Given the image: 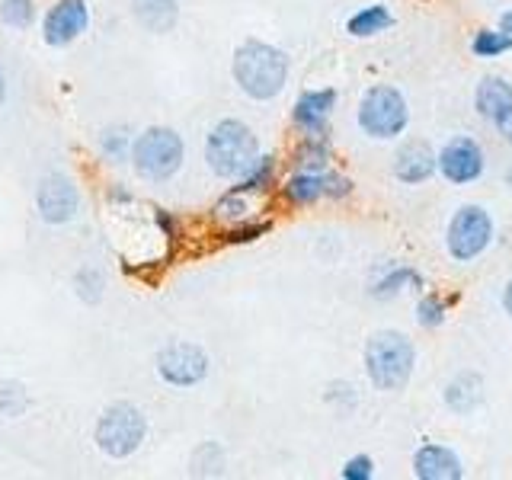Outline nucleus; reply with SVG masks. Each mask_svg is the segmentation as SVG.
<instances>
[{
    "mask_svg": "<svg viewBox=\"0 0 512 480\" xmlns=\"http://www.w3.org/2000/svg\"><path fill=\"white\" fill-rule=\"evenodd\" d=\"M288 55L282 48L260 42V39H247L237 45V52L231 58V77L240 87V93H247L256 103H269L285 90L288 84Z\"/></svg>",
    "mask_w": 512,
    "mask_h": 480,
    "instance_id": "f257e3e1",
    "label": "nucleus"
},
{
    "mask_svg": "<svg viewBox=\"0 0 512 480\" xmlns=\"http://www.w3.org/2000/svg\"><path fill=\"white\" fill-rule=\"evenodd\" d=\"M260 157V138L240 119H221L205 135V164L221 180H237Z\"/></svg>",
    "mask_w": 512,
    "mask_h": 480,
    "instance_id": "f03ea898",
    "label": "nucleus"
},
{
    "mask_svg": "<svg viewBox=\"0 0 512 480\" xmlns=\"http://www.w3.org/2000/svg\"><path fill=\"white\" fill-rule=\"evenodd\" d=\"M132 160L135 173L148 183H167L180 173L186 160V141L180 132H173L167 125H151L132 141Z\"/></svg>",
    "mask_w": 512,
    "mask_h": 480,
    "instance_id": "7ed1b4c3",
    "label": "nucleus"
},
{
    "mask_svg": "<svg viewBox=\"0 0 512 480\" xmlns=\"http://www.w3.org/2000/svg\"><path fill=\"white\" fill-rule=\"evenodd\" d=\"M416 349L404 333L378 330L365 343V375L378 391H400L413 375Z\"/></svg>",
    "mask_w": 512,
    "mask_h": 480,
    "instance_id": "20e7f679",
    "label": "nucleus"
},
{
    "mask_svg": "<svg viewBox=\"0 0 512 480\" xmlns=\"http://www.w3.org/2000/svg\"><path fill=\"white\" fill-rule=\"evenodd\" d=\"M144 439H148V416H144L135 404H128V400L109 404L93 426L96 448L112 461L132 458L144 445Z\"/></svg>",
    "mask_w": 512,
    "mask_h": 480,
    "instance_id": "39448f33",
    "label": "nucleus"
},
{
    "mask_svg": "<svg viewBox=\"0 0 512 480\" xmlns=\"http://www.w3.org/2000/svg\"><path fill=\"white\" fill-rule=\"evenodd\" d=\"M407 122H410V109H407L404 93L397 87L375 84L365 90L359 103V128L368 138H378V141L397 138V135H404Z\"/></svg>",
    "mask_w": 512,
    "mask_h": 480,
    "instance_id": "423d86ee",
    "label": "nucleus"
},
{
    "mask_svg": "<svg viewBox=\"0 0 512 480\" xmlns=\"http://www.w3.org/2000/svg\"><path fill=\"white\" fill-rule=\"evenodd\" d=\"M157 375L164 384H170V388H196V384H202L208 378V368H212V362H208V352L199 346V343H189V340H173L167 343L164 349L157 352Z\"/></svg>",
    "mask_w": 512,
    "mask_h": 480,
    "instance_id": "0eeeda50",
    "label": "nucleus"
},
{
    "mask_svg": "<svg viewBox=\"0 0 512 480\" xmlns=\"http://www.w3.org/2000/svg\"><path fill=\"white\" fill-rule=\"evenodd\" d=\"M493 240V221L480 205H464L448 224V253L458 263H468L487 250Z\"/></svg>",
    "mask_w": 512,
    "mask_h": 480,
    "instance_id": "6e6552de",
    "label": "nucleus"
},
{
    "mask_svg": "<svg viewBox=\"0 0 512 480\" xmlns=\"http://www.w3.org/2000/svg\"><path fill=\"white\" fill-rule=\"evenodd\" d=\"M36 212L45 224H68L80 212V192L68 173H45L36 186Z\"/></svg>",
    "mask_w": 512,
    "mask_h": 480,
    "instance_id": "1a4fd4ad",
    "label": "nucleus"
},
{
    "mask_svg": "<svg viewBox=\"0 0 512 480\" xmlns=\"http://www.w3.org/2000/svg\"><path fill=\"white\" fill-rule=\"evenodd\" d=\"M90 26V7L87 0H55L42 16V39L52 48L74 45Z\"/></svg>",
    "mask_w": 512,
    "mask_h": 480,
    "instance_id": "9d476101",
    "label": "nucleus"
},
{
    "mask_svg": "<svg viewBox=\"0 0 512 480\" xmlns=\"http://www.w3.org/2000/svg\"><path fill=\"white\" fill-rule=\"evenodd\" d=\"M436 167L445 176L448 183L464 186V183H474L480 173H484V151L474 138H452L439 151L436 157Z\"/></svg>",
    "mask_w": 512,
    "mask_h": 480,
    "instance_id": "9b49d317",
    "label": "nucleus"
},
{
    "mask_svg": "<svg viewBox=\"0 0 512 480\" xmlns=\"http://www.w3.org/2000/svg\"><path fill=\"white\" fill-rule=\"evenodd\" d=\"M336 106V90H304L292 106V122L301 135H327L330 112Z\"/></svg>",
    "mask_w": 512,
    "mask_h": 480,
    "instance_id": "f8f14e48",
    "label": "nucleus"
},
{
    "mask_svg": "<svg viewBox=\"0 0 512 480\" xmlns=\"http://www.w3.org/2000/svg\"><path fill=\"white\" fill-rule=\"evenodd\" d=\"M413 471L420 480H461L464 477L461 458L452 448L436 445V442H426L420 452L413 455Z\"/></svg>",
    "mask_w": 512,
    "mask_h": 480,
    "instance_id": "ddd939ff",
    "label": "nucleus"
},
{
    "mask_svg": "<svg viewBox=\"0 0 512 480\" xmlns=\"http://www.w3.org/2000/svg\"><path fill=\"white\" fill-rule=\"evenodd\" d=\"M432 173H436V154H432L429 144L410 141V144H404V148L397 151L394 176H397L400 183H407V186L426 183Z\"/></svg>",
    "mask_w": 512,
    "mask_h": 480,
    "instance_id": "4468645a",
    "label": "nucleus"
},
{
    "mask_svg": "<svg viewBox=\"0 0 512 480\" xmlns=\"http://www.w3.org/2000/svg\"><path fill=\"white\" fill-rule=\"evenodd\" d=\"M474 103H477V112L490 122H500L506 112L512 109V84L503 77H484L477 84V93H474Z\"/></svg>",
    "mask_w": 512,
    "mask_h": 480,
    "instance_id": "2eb2a0df",
    "label": "nucleus"
},
{
    "mask_svg": "<svg viewBox=\"0 0 512 480\" xmlns=\"http://www.w3.org/2000/svg\"><path fill=\"white\" fill-rule=\"evenodd\" d=\"M132 13L138 26L154 32V36H164L180 20V4L176 0H132Z\"/></svg>",
    "mask_w": 512,
    "mask_h": 480,
    "instance_id": "dca6fc26",
    "label": "nucleus"
},
{
    "mask_svg": "<svg viewBox=\"0 0 512 480\" xmlns=\"http://www.w3.org/2000/svg\"><path fill=\"white\" fill-rule=\"evenodd\" d=\"M445 404L448 410H455V413H474L480 404H484V381H480L474 372H464L458 375L452 384L445 388Z\"/></svg>",
    "mask_w": 512,
    "mask_h": 480,
    "instance_id": "f3484780",
    "label": "nucleus"
},
{
    "mask_svg": "<svg viewBox=\"0 0 512 480\" xmlns=\"http://www.w3.org/2000/svg\"><path fill=\"white\" fill-rule=\"evenodd\" d=\"M282 196L288 205H314L317 199H324V173H304L295 170L282 186Z\"/></svg>",
    "mask_w": 512,
    "mask_h": 480,
    "instance_id": "a211bd4d",
    "label": "nucleus"
},
{
    "mask_svg": "<svg viewBox=\"0 0 512 480\" xmlns=\"http://www.w3.org/2000/svg\"><path fill=\"white\" fill-rule=\"evenodd\" d=\"M391 23H394L391 10L384 4H372V7H362L359 13L349 16L346 32H349V36H356V39H372V36H378V32L388 29Z\"/></svg>",
    "mask_w": 512,
    "mask_h": 480,
    "instance_id": "6ab92c4d",
    "label": "nucleus"
},
{
    "mask_svg": "<svg viewBox=\"0 0 512 480\" xmlns=\"http://www.w3.org/2000/svg\"><path fill=\"white\" fill-rule=\"evenodd\" d=\"M330 141L327 135H304V141L298 144L295 151V167L304 173H324L330 167Z\"/></svg>",
    "mask_w": 512,
    "mask_h": 480,
    "instance_id": "aec40b11",
    "label": "nucleus"
},
{
    "mask_svg": "<svg viewBox=\"0 0 512 480\" xmlns=\"http://www.w3.org/2000/svg\"><path fill=\"white\" fill-rule=\"evenodd\" d=\"M276 180V157L272 154H260L253 164L237 176V186H231L234 192H244V196H253V192H266Z\"/></svg>",
    "mask_w": 512,
    "mask_h": 480,
    "instance_id": "412c9836",
    "label": "nucleus"
},
{
    "mask_svg": "<svg viewBox=\"0 0 512 480\" xmlns=\"http://www.w3.org/2000/svg\"><path fill=\"white\" fill-rule=\"evenodd\" d=\"M410 285H416V288L423 285L420 272L410 269V266H394L391 272H384V276L372 285V295L375 298H394V295L404 292V288H410Z\"/></svg>",
    "mask_w": 512,
    "mask_h": 480,
    "instance_id": "4be33fe9",
    "label": "nucleus"
},
{
    "mask_svg": "<svg viewBox=\"0 0 512 480\" xmlns=\"http://www.w3.org/2000/svg\"><path fill=\"white\" fill-rule=\"evenodd\" d=\"M36 16V0H0V23L7 29H29Z\"/></svg>",
    "mask_w": 512,
    "mask_h": 480,
    "instance_id": "5701e85b",
    "label": "nucleus"
},
{
    "mask_svg": "<svg viewBox=\"0 0 512 480\" xmlns=\"http://www.w3.org/2000/svg\"><path fill=\"white\" fill-rule=\"evenodd\" d=\"M471 52L477 58H500V55L512 52V39L503 29H480L471 42Z\"/></svg>",
    "mask_w": 512,
    "mask_h": 480,
    "instance_id": "b1692460",
    "label": "nucleus"
},
{
    "mask_svg": "<svg viewBox=\"0 0 512 480\" xmlns=\"http://www.w3.org/2000/svg\"><path fill=\"white\" fill-rule=\"evenodd\" d=\"M250 215V205H247V196L244 192H234L228 189L224 196L215 202V218L224 221V224H237V221H244Z\"/></svg>",
    "mask_w": 512,
    "mask_h": 480,
    "instance_id": "393cba45",
    "label": "nucleus"
},
{
    "mask_svg": "<svg viewBox=\"0 0 512 480\" xmlns=\"http://www.w3.org/2000/svg\"><path fill=\"white\" fill-rule=\"evenodd\" d=\"M100 154L109 160V164H125L128 154H132V138L119 128H106L100 135Z\"/></svg>",
    "mask_w": 512,
    "mask_h": 480,
    "instance_id": "a878e982",
    "label": "nucleus"
},
{
    "mask_svg": "<svg viewBox=\"0 0 512 480\" xmlns=\"http://www.w3.org/2000/svg\"><path fill=\"white\" fill-rule=\"evenodd\" d=\"M29 410V394L20 381H0V413L4 416H20Z\"/></svg>",
    "mask_w": 512,
    "mask_h": 480,
    "instance_id": "bb28decb",
    "label": "nucleus"
},
{
    "mask_svg": "<svg viewBox=\"0 0 512 480\" xmlns=\"http://www.w3.org/2000/svg\"><path fill=\"white\" fill-rule=\"evenodd\" d=\"M192 474H224V455L215 442H202L196 448V455H192Z\"/></svg>",
    "mask_w": 512,
    "mask_h": 480,
    "instance_id": "cd10ccee",
    "label": "nucleus"
},
{
    "mask_svg": "<svg viewBox=\"0 0 512 480\" xmlns=\"http://www.w3.org/2000/svg\"><path fill=\"white\" fill-rule=\"evenodd\" d=\"M272 231L269 221H237V224H228V231H224V244H253V240H260L263 234Z\"/></svg>",
    "mask_w": 512,
    "mask_h": 480,
    "instance_id": "c85d7f7f",
    "label": "nucleus"
},
{
    "mask_svg": "<svg viewBox=\"0 0 512 480\" xmlns=\"http://www.w3.org/2000/svg\"><path fill=\"white\" fill-rule=\"evenodd\" d=\"M416 320H420V327L436 330L445 320V301L436 298V295H426L420 304H416Z\"/></svg>",
    "mask_w": 512,
    "mask_h": 480,
    "instance_id": "c756f323",
    "label": "nucleus"
},
{
    "mask_svg": "<svg viewBox=\"0 0 512 480\" xmlns=\"http://www.w3.org/2000/svg\"><path fill=\"white\" fill-rule=\"evenodd\" d=\"M352 196V180L343 173L324 170V199H346Z\"/></svg>",
    "mask_w": 512,
    "mask_h": 480,
    "instance_id": "7c9ffc66",
    "label": "nucleus"
},
{
    "mask_svg": "<svg viewBox=\"0 0 512 480\" xmlns=\"http://www.w3.org/2000/svg\"><path fill=\"white\" fill-rule=\"evenodd\" d=\"M375 477V461L368 455H356L343 464V480H372Z\"/></svg>",
    "mask_w": 512,
    "mask_h": 480,
    "instance_id": "2f4dec72",
    "label": "nucleus"
},
{
    "mask_svg": "<svg viewBox=\"0 0 512 480\" xmlns=\"http://www.w3.org/2000/svg\"><path fill=\"white\" fill-rule=\"evenodd\" d=\"M154 218H157V224H160V231H164L170 240L180 237V224H176V218H173V215H167L164 208H157V215H154Z\"/></svg>",
    "mask_w": 512,
    "mask_h": 480,
    "instance_id": "473e14b6",
    "label": "nucleus"
},
{
    "mask_svg": "<svg viewBox=\"0 0 512 480\" xmlns=\"http://www.w3.org/2000/svg\"><path fill=\"white\" fill-rule=\"evenodd\" d=\"M496 125V132H500L503 138H506V144H512V109L506 112V116L500 119V122H493Z\"/></svg>",
    "mask_w": 512,
    "mask_h": 480,
    "instance_id": "72a5a7b5",
    "label": "nucleus"
},
{
    "mask_svg": "<svg viewBox=\"0 0 512 480\" xmlns=\"http://www.w3.org/2000/svg\"><path fill=\"white\" fill-rule=\"evenodd\" d=\"M500 29L506 32V36L512 39V10H506L503 16H500Z\"/></svg>",
    "mask_w": 512,
    "mask_h": 480,
    "instance_id": "f704fd0d",
    "label": "nucleus"
},
{
    "mask_svg": "<svg viewBox=\"0 0 512 480\" xmlns=\"http://www.w3.org/2000/svg\"><path fill=\"white\" fill-rule=\"evenodd\" d=\"M503 308H506V314L512 317V282L506 285V292H503Z\"/></svg>",
    "mask_w": 512,
    "mask_h": 480,
    "instance_id": "c9c22d12",
    "label": "nucleus"
},
{
    "mask_svg": "<svg viewBox=\"0 0 512 480\" xmlns=\"http://www.w3.org/2000/svg\"><path fill=\"white\" fill-rule=\"evenodd\" d=\"M4 100H7V80L0 74V106H4Z\"/></svg>",
    "mask_w": 512,
    "mask_h": 480,
    "instance_id": "e433bc0d",
    "label": "nucleus"
}]
</instances>
